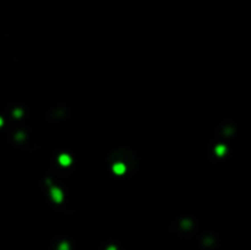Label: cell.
<instances>
[{
	"mask_svg": "<svg viewBox=\"0 0 251 250\" xmlns=\"http://www.w3.org/2000/svg\"><path fill=\"white\" fill-rule=\"evenodd\" d=\"M52 198L55 202H60L61 200H63V192H61L59 189L54 188V189L52 190Z\"/></svg>",
	"mask_w": 251,
	"mask_h": 250,
	"instance_id": "1",
	"label": "cell"
},
{
	"mask_svg": "<svg viewBox=\"0 0 251 250\" xmlns=\"http://www.w3.org/2000/svg\"><path fill=\"white\" fill-rule=\"evenodd\" d=\"M113 170H114V173H117V174H124V172L126 170V167H125V164H123V163H115L113 167Z\"/></svg>",
	"mask_w": 251,
	"mask_h": 250,
	"instance_id": "2",
	"label": "cell"
},
{
	"mask_svg": "<svg viewBox=\"0 0 251 250\" xmlns=\"http://www.w3.org/2000/svg\"><path fill=\"white\" fill-rule=\"evenodd\" d=\"M59 162L61 166H69L71 163V158H70L69 155H61L59 157Z\"/></svg>",
	"mask_w": 251,
	"mask_h": 250,
	"instance_id": "3",
	"label": "cell"
},
{
	"mask_svg": "<svg viewBox=\"0 0 251 250\" xmlns=\"http://www.w3.org/2000/svg\"><path fill=\"white\" fill-rule=\"evenodd\" d=\"M216 152H217L218 156H223V155L225 153V147H224L223 145L217 146V147H216Z\"/></svg>",
	"mask_w": 251,
	"mask_h": 250,
	"instance_id": "4",
	"label": "cell"
},
{
	"mask_svg": "<svg viewBox=\"0 0 251 250\" xmlns=\"http://www.w3.org/2000/svg\"><path fill=\"white\" fill-rule=\"evenodd\" d=\"M59 250H69V244H68V243H63V244H60Z\"/></svg>",
	"mask_w": 251,
	"mask_h": 250,
	"instance_id": "5",
	"label": "cell"
},
{
	"mask_svg": "<svg viewBox=\"0 0 251 250\" xmlns=\"http://www.w3.org/2000/svg\"><path fill=\"white\" fill-rule=\"evenodd\" d=\"M107 250H117V248H114V247H110V248H108Z\"/></svg>",
	"mask_w": 251,
	"mask_h": 250,
	"instance_id": "6",
	"label": "cell"
},
{
	"mask_svg": "<svg viewBox=\"0 0 251 250\" xmlns=\"http://www.w3.org/2000/svg\"><path fill=\"white\" fill-rule=\"evenodd\" d=\"M1 125H3V119L0 118V126H1Z\"/></svg>",
	"mask_w": 251,
	"mask_h": 250,
	"instance_id": "7",
	"label": "cell"
}]
</instances>
